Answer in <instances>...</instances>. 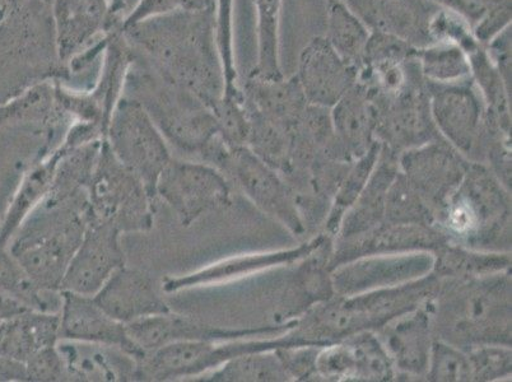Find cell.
<instances>
[{"label": "cell", "instance_id": "obj_29", "mask_svg": "<svg viewBox=\"0 0 512 382\" xmlns=\"http://www.w3.org/2000/svg\"><path fill=\"white\" fill-rule=\"evenodd\" d=\"M46 2H48L49 4L51 3V0H46Z\"/></svg>", "mask_w": 512, "mask_h": 382}, {"label": "cell", "instance_id": "obj_18", "mask_svg": "<svg viewBox=\"0 0 512 382\" xmlns=\"http://www.w3.org/2000/svg\"><path fill=\"white\" fill-rule=\"evenodd\" d=\"M325 39L358 74L365 60L371 31L343 0H328Z\"/></svg>", "mask_w": 512, "mask_h": 382}, {"label": "cell", "instance_id": "obj_12", "mask_svg": "<svg viewBox=\"0 0 512 382\" xmlns=\"http://www.w3.org/2000/svg\"><path fill=\"white\" fill-rule=\"evenodd\" d=\"M93 298L106 314L124 325L171 311L155 279L127 265L116 270Z\"/></svg>", "mask_w": 512, "mask_h": 382}, {"label": "cell", "instance_id": "obj_6", "mask_svg": "<svg viewBox=\"0 0 512 382\" xmlns=\"http://www.w3.org/2000/svg\"><path fill=\"white\" fill-rule=\"evenodd\" d=\"M156 197L164 200L181 225L189 227L227 203L228 186L209 163L172 157L157 181Z\"/></svg>", "mask_w": 512, "mask_h": 382}, {"label": "cell", "instance_id": "obj_8", "mask_svg": "<svg viewBox=\"0 0 512 382\" xmlns=\"http://www.w3.org/2000/svg\"><path fill=\"white\" fill-rule=\"evenodd\" d=\"M120 237L119 228L90 218L81 244L64 274L60 291L95 296L116 270L125 265Z\"/></svg>", "mask_w": 512, "mask_h": 382}, {"label": "cell", "instance_id": "obj_3", "mask_svg": "<svg viewBox=\"0 0 512 382\" xmlns=\"http://www.w3.org/2000/svg\"><path fill=\"white\" fill-rule=\"evenodd\" d=\"M123 96L137 101L169 146L186 156L200 161L209 146L220 138L211 107L194 93L153 71L132 53Z\"/></svg>", "mask_w": 512, "mask_h": 382}, {"label": "cell", "instance_id": "obj_25", "mask_svg": "<svg viewBox=\"0 0 512 382\" xmlns=\"http://www.w3.org/2000/svg\"><path fill=\"white\" fill-rule=\"evenodd\" d=\"M31 310L20 298L0 287V321L17 318L26 311Z\"/></svg>", "mask_w": 512, "mask_h": 382}, {"label": "cell", "instance_id": "obj_27", "mask_svg": "<svg viewBox=\"0 0 512 382\" xmlns=\"http://www.w3.org/2000/svg\"><path fill=\"white\" fill-rule=\"evenodd\" d=\"M470 223V216L467 211H463V209H458L454 213V225L462 230L464 227H468Z\"/></svg>", "mask_w": 512, "mask_h": 382}, {"label": "cell", "instance_id": "obj_14", "mask_svg": "<svg viewBox=\"0 0 512 382\" xmlns=\"http://www.w3.org/2000/svg\"><path fill=\"white\" fill-rule=\"evenodd\" d=\"M130 342L139 357L155 349L183 342H218L230 334L186 316L165 312L127 325ZM138 357V358H139ZM137 358V360H138ZM136 360V361H137Z\"/></svg>", "mask_w": 512, "mask_h": 382}, {"label": "cell", "instance_id": "obj_10", "mask_svg": "<svg viewBox=\"0 0 512 382\" xmlns=\"http://www.w3.org/2000/svg\"><path fill=\"white\" fill-rule=\"evenodd\" d=\"M60 340L72 343L96 344L119 349L136 362L139 353L130 342L127 325L111 318L93 296L62 292Z\"/></svg>", "mask_w": 512, "mask_h": 382}, {"label": "cell", "instance_id": "obj_19", "mask_svg": "<svg viewBox=\"0 0 512 382\" xmlns=\"http://www.w3.org/2000/svg\"><path fill=\"white\" fill-rule=\"evenodd\" d=\"M255 9V62L251 72L262 78L283 77L279 59V25L283 0H253Z\"/></svg>", "mask_w": 512, "mask_h": 382}, {"label": "cell", "instance_id": "obj_26", "mask_svg": "<svg viewBox=\"0 0 512 382\" xmlns=\"http://www.w3.org/2000/svg\"><path fill=\"white\" fill-rule=\"evenodd\" d=\"M0 381H27L25 365L0 354Z\"/></svg>", "mask_w": 512, "mask_h": 382}, {"label": "cell", "instance_id": "obj_1", "mask_svg": "<svg viewBox=\"0 0 512 382\" xmlns=\"http://www.w3.org/2000/svg\"><path fill=\"white\" fill-rule=\"evenodd\" d=\"M130 53L214 110L225 90L216 11H174L121 29Z\"/></svg>", "mask_w": 512, "mask_h": 382}, {"label": "cell", "instance_id": "obj_13", "mask_svg": "<svg viewBox=\"0 0 512 382\" xmlns=\"http://www.w3.org/2000/svg\"><path fill=\"white\" fill-rule=\"evenodd\" d=\"M427 90L437 124L446 134L458 141L472 137L482 115L481 92L472 77L448 85L427 82Z\"/></svg>", "mask_w": 512, "mask_h": 382}, {"label": "cell", "instance_id": "obj_23", "mask_svg": "<svg viewBox=\"0 0 512 382\" xmlns=\"http://www.w3.org/2000/svg\"><path fill=\"white\" fill-rule=\"evenodd\" d=\"M430 2L445 9V11L453 12L455 15L465 18L472 29L483 20L493 6L501 3H486L481 2V0H430ZM502 2H505V0H502Z\"/></svg>", "mask_w": 512, "mask_h": 382}, {"label": "cell", "instance_id": "obj_5", "mask_svg": "<svg viewBox=\"0 0 512 382\" xmlns=\"http://www.w3.org/2000/svg\"><path fill=\"white\" fill-rule=\"evenodd\" d=\"M105 139L121 165L157 199V181L172 155L169 143L147 111L137 101L121 97L107 125Z\"/></svg>", "mask_w": 512, "mask_h": 382}, {"label": "cell", "instance_id": "obj_9", "mask_svg": "<svg viewBox=\"0 0 512 382\" xmlns=\"http://www.w3.org/2000/svg\"><path fill=\"white\" fill-rule=\"evenodd\" d=\"M367 29L404 41L414 49L434 44L430 27L440 7L430 0H343Z\"/></svg>", "mask_w": 512, "mask_h": 382}, {"label": "cell", "instance_id": "obj_2", "mask_svg": "<svg viewBox=\"0 0 512 382\" xmlns=\"http://www.w3.org/2000/svg\"><path fill=\"white\" fill-rule=\"evenodd\" d=\"M87 195L64 200L45 199L18 228L9 254L32 282L60 291L64 274L90 222Z\"/></svg>", "mask_w": 512, "mask_h": 382}, {"label": "cell", "instance_id": "obj_4", "mask_svg": "<svg viewBox=\"0 0 512 382\" xmlns=\"http://www.w3.org/2000/svg\"><path fill=\"white\" fill-rule=\"evenodd\" d=\"M87 200L91 218L111 223L121 234L147 231L153 225L156 198L121 165L105 138L88 184Z\"/></svg>", "mask_w": 512, "mask_h": 382}, {"label": "cell", "instance_id": "obj_17", "mask_svg": "<svg viewBox=\"0 0 512 382\" xmlns=\"http://www.w3.org/2000/svg\"><path fill=\"white\" fill-rule=\"evenodd\" d=\"M60 152L58 146L51 149L48 155L41 158L32 169L27 172L20 184V188L13 197L6 216L0 223V246L4 248L16 234L18 228L26 218L35 211L48 197L53 185L55 169H57Z\"/></svg>", "mask_w": 512, "mask_h": 382}, {"label": "cell", "instance_id": "obj_21", "mask_svg": "<svg viewBox=\"0 0 512 382\" xmlns=\"http://www.w3.org/2000/svg\"><path fill=\"white\" fill-rule=\"evenodd\" d=\"M217 0H139L123 23V27L132 25L144 18L164 15L174 11L213 12ZM121 27V29H123Z\"/></svg>", "mask_w": 512, "mask_h": 382}, {"label": "cell", "instance_id": "obj_20", "mask_svg": "<svg viewBox=\"0 0 512 382\" xmlns=\"http://www.w3.org/2000/svg\"><path fill=\"white\" fill-rule=\"evenodd\" d=\"M416 58L427 82L448 85L472 77L468 54L458 45L434 43L417 49Z\"/></svg>", "mask_w": 512, "mask_h": 382}, {"label": "cell", "instance_id": "obj_7", "mask_svg": "<svg viewBox=\"0 0 512 382\" xmlns=\"http://www.w3.org/2000/svg\"><path fill=\"white\" fill-rule=\"evenodd\" d=\"M50 12L55 48L62 64L121 31L124 22L110 0H51Z\"/></svg>", "mask_w": 512, "mask_h": 382}, {"label": "cell", "instance_id": "obj_24", "mask_svg": "<svg viewBox=\"0 0 512 382\" xmlns=\"http://www.w3.org/2000/svg\"><path fill=\"white\" fill-rule=\"evenodd\" d=\"M484 48L506 85L511 87V27L498 34Z\"/></svg>", "mask_w": 512, "mask_h": 382}, {"label": "cell", "instance_id": "obj_28", "mask_svg": "<svg viewBox=\"0 0 512 382\" xmlns=\"http://www.w3.org/2000/svg\"><path fill=\"white\" fill-rule=\"evenodd\" d=\"M481 2L496 3V2H502V0H481Z\"/></svg>", "mask_w": 512, "mask_h": 382}, {"label": "cell", "instance_id": "obj_11", "mask_svg": "<svg viewBox=\"0 0 512 382\" xmlns=\"http://www.w3.org/2000/svg\"><path fill=\"white\" fill-rule=\"evenodd\" d=\"M297 81L307 101L320 106L337 104L357 82V72L339 57L324 36L314 37L302 49Z\"/></svg>", "mask_w": 512, "mask_h": 382}, {"label": "cell", "instance_id": "obj_22", "mask_svg": "<svg viewBox=\"0 0 512 382\" xmlns=\"http://www.w3.org/2000/svg\"><path fill=\"white\" fill-rule=\"evenodd\" d=\"M27 381L54 382L68 379L67 363L59 343L57 346L41 349L25 363Z\"/></svg>", "mask_w": 512, "mask_h": 382}, {"label": "cell", "instance_id": "obj_15", "mask_svg": "<svg viewBox=\"0 0 512 382\" xmlns=\"http://www.w3.org/2000/svg\"><path fill=\"white\" fill-rule=\"evenodd\" d=\"M59 342V312L29 310L17 318L0 321V354L23 365L36 352Z\"/></svg>", "mask_w": 512, "mask_h": 382}, {"label": "cell", "instance_id": "obj_16", "mask_svg": "<svg viewBox=\"0 0 512 382\" xmlns=\"http://www.w3.org/2000/svg\"><path fill=\"white\" fill-rule=\"evenodd\" d=\"M64 123L72 124V121L59 109L54 81L37 83L0 102V125H25L53 132Z\"/></svg>", "mask_w": 512, "mask_h": 382}]
</instances>
